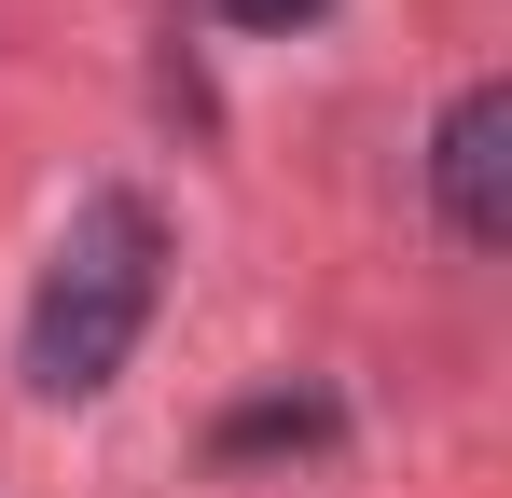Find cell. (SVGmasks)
I'll use <instances>...</instances> for the list:
<instances>
[{
    "instance_id": "cell-1",
    "label": "cell",
    "mask_w": 512,
    "mask_h": 498,
    "mask_svg": "<svg viewBox=\"0 0 512 498\" xmlns=\"http://www.w3.org/2000/svg\"><path fill=\"white\" fill-rule=\"evenodd\" d=\"M153 291H167L153 194H84L56 263H42V291H28V388L42 402H97L125 374V346L153 332Z\"/></svg>"
},
{
    "instance_id": "cell-2",
    "label": "cell",
    "mask_w": 512,
    "mask_h": 498,
    "mask_svg": "<svg viewBox=\"0 0 512 498\" xmlns=\"http://www.w3.org/2000/svg\"><path fill=\"white\" fill-rule=\"evenodd\" d=\"M499 139H512V97H499V83H471V97L443 111V139H429V194H443V222H457V249H512Z\"/></svg>"
},
{
    "instance_id": "cell-3",
    "label": "cell",
    "mask_w": 512,
    "mask_h": 498,
    "mask_svg": "<svg viewBox=\"0 0 512 498\" xmlns=\"http://www.w3.org/2000/svg\"><path fill=\"white\" fill-rule=\"evenodd\" d=\"M277 443H333V402H263L222 429V457H277Z\"/></svg>"
},
{
    "instance_id": "cell-4",
    "label": "cell",
    "mask_w": 512,
    "mask_h": 498,
    "mask_svg": "<svg viewBox=\"0 0 512 498\" xmlns=\"http://www.w3.org/2000/svg\"><path fill=\"white\" fill-rule=\"evenodd\" d=\"M208 14H222V28H263V42H277V28H305V14H333V0H208Z\"/></svg>"
}]
</instances>
